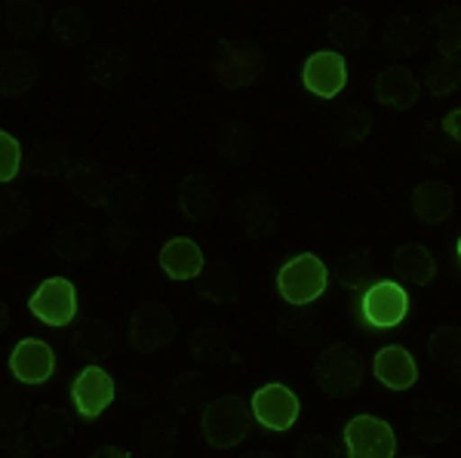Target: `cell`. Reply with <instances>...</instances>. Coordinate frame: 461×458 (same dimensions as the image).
<instances>
[{"label": "cell", "instance_id": "cell-1", "mask_svg": "<svg viewBox=\"0 0 461 458\" xmlns=\"http://www.w3.org/2000/svg\"><path fill=\"white\" fill-rule=\"evenodd\" d=\"M200 427H203V437L210 446L234 449V446H240L249 434V409L243 406V400L237 394H225L206 406L203 418H200Z\"/></svg>", "mask_w": 461, "mask_h": 458}, {"label": "cell", "instance_id": "cell-2", "mask_svg": "<svg viewBox=\"0 0 461 458\" xmlns=\"http://www.w3.org/2000/svg\"><path fill=\"white\" fill-rule=\"evenodd\" d=\"M326 283H330V268L311 253L289 258L277 274V290L289 305H311L326 292Z\"/></svg>", "mask_w": 461, "mask_h": 458}, {"label": "cell", "instance_id": "cell-3", "mask_svg": "<svg viewBox=\"0 0 461 458\" xmlns=\"http://www.w3.org/2000/svg\"><path fill=\"white\" fill-rule=\"evenodd\" d=\"M176 338V317L163 301H142L132 311L126 342L139 354H158Z\"/></svg>", "mask_w": 461, "mask_h": 458}, {"label": "cell", "instance_id": "cell-4", "mask_svg": "<svg viewBox=\"0 0 461 458\" xmlns=\"http://www.w3.org/2000/svg\"><path fill=\"white\" fill-rule=\"evenodd\" d=\"M317 385L332 397H351L363 382L360 354L348 345H332L317 357L314 364Z\"/></svg>", "mask_w": 461, "mask_h": 458}, {"label": "cell", "instance_id": "cell-5", "mask_svg": "<svg viewBox=\"0 0 461 458\" xmlns=\"http://www.w3.org/2000/svg\"><path fill=\"white\" fill-rule=\"evenodd\" d=\"M409 295L397 280H378L360 299V317L373 329H393L406 320Z\"/></svg>", "mask_w": 461, "mask_h": 458}, {"label": "cell", "instance_id": "cell-6", "mask_svg": "<svg viewBox=\"0 0 461 458\" xmlns=\"http://www.w3.org/2000/svg\"><path fill=\"white\" fill-rule=\"evenodd\" d=\"M345 446L351 458H393L397 437L393 427L375 416H354L345 425Z\"/></svg>", "mask_w": 461, "mask_h": 458}, {"label": "cell", "instance_id": "cell-7", "mask_svg": "<svg viewBox=\"0 0 461 458\" xmlns=\"http://www.w3.org/2000/svg\"><path fill=\"white\" fill-rule=\"evenodd\" d=\"M28 308H32V314L37 320L47 323V327H68L74 317H77V290H74L71 280L50 277L37 286Z\"/></svg>", "mask_w": 461, "mask_h": 458}, {"label": "cell", "instance_id": "cell-8", "mask_svg": "<svg viewBox=\"0 0 461 458\" xmlns=\"http://www.w3.org/2000/svg\"><path fill=\"white\" fill-rule=\"evenodd\" d=\"M65 184L71 188V194L77 197L80 203L86 206H95V210H105L114 201H121V182L114 184V179L105 173L102 166L95 164H84V160H77V164L68 166V173H65Z\"/></svg>", "mask_w": 461, "mask_h": 458}, {"label": "cell", "instance_id": "cell-9", "mask_svg": "<svg viewBox=\"0 0 461 458\" xmlns=\"http://www.w3.org/2000/svg\"><path fill=\"white\" fill-rule=\"evenodd\" d=\"M265 71V58L249 40L221 43L215 56V74L225 80V86H252Z\"/></svg>", "mask_w": 461, "mask_h": 458}, {"label": "cell", "instance_id": "cell-10", "mask_svg": "<svg viewBox=\"0 0 461 458\" xmlns=\"http://www.w3.org/2000/svg\"><path fill=\"white\" fill-rule=\"evenodd\" d=\"M252 418L267 431H289L299 418V397L286 385H265L252 394Z\"/></svg>", "mask_w": 461, "mask_h": 458}, {"label": "cell", "instance_id": "cell-11", "mask_svg": "<svg viewBox=\"0 0 461 458\" xmlns=\"http://www.w3.org/2000/svg\"><path fill=\"white\" fill-rule=\"evenodd\" d=\"M114 394H117L114 379H111L105 369L95 366V364H89L84 373L74 379V388H71V400L84 418L102 416V412L114 403Z\"/></svg>", "mask_w": 461, "mask_h": 458}, {"label": "cell", "instance_id": "cell-12", "mask_svg": "<svg viewBox=\"0 0 461 458\" xmlns=\"http://www.w3.org/2000/svg\"><path fill=\"white\" fill-rule=\"evenodd\" d=\"M304 86L320 99H336L348 84V65L339 49H323L304 62Z\"/></svg>", "mask_w": 461, "mask_h": 458}, {"label": "cell", "instance_id": "cell-13", "mask_svg": "<svg viewBox=\"0 0 461 458\" xmlns=\"http://www.w3.org/2000/svg\"><path fill=\"white\" fill-rule=\"evenodd\" d=\"M41 80V65H37L34 53L22 47L0 49V93L16 99V95L32 93Z\"/></svg>", "mask_w": 461, "mask_h": 458}, {"label": "cell", "instance_id": "cell-14", "mask_svg": "<svg viewBox=\"0 0 461 458\" xmlns=\"http://www.w3.org/2000/svg\"><path fill=\"white\" fill-rule=\"evenodd\" d=\"M10 369L22 385H43L56 369V354L41 338H25L13 348Z\"/></svg>", "mask_w": 461, "mask_h": 458}, {"label": "cell", "instance_id": "cell-15", "mask_svg": "<svg viewBox=\"0 0 461 458\" xmlns=\"http://www.w3.org/2000/svg\"><path fill=\"white\" fill-rule=\"evenodd\" d=\"M412 212L425 225H440V221H446L456 212V191H452V184L440 179L419 182L412 191Z\"/></svg>", "mask_w": 461, "mask_h": 458}, {"label": "cell", "instance_id": "cell-16", "mask_svg": "<svg viewBox=\"0 0 461 458\" xmlns=\"http://www.w3.org/2000/svg\"><path fill=\"white\" fill-rule=\"evenodd\" d=\"M375 95H378L382 105L406 111L419 102L421 84L412 74V68H406V65H388V68L378 74V80H375Z\"/></svg>", "mask_w": 461, "mask_h": 458}, {"label": "cell", "instance_id": "cell-17", "mask_svg": "<svg viewBox=\"0 0 461 458\" xmlns=\"http://www.w3.org/2000/svg\"><path fill=\"white\" fill-rule=\"evenodd\" d=\"M178 212L182 219L188 221H203L210 219L215 210H219V191L210 182V175L194 173V175H185V182L178 184Z\"/></svg>", "mask_w": 461, "mask_h": 458}, {"label": "cell", "instance_id": "cell-18", "mask_svg": "<svg viewBox=\"0 0 461 458\" xmlns=\"http://www.w3.org/2000/svg\"><path fill=\"white\" fill-rule=\"evenodd\" d=\"M375 379L391 391H406L419 382V366H415L412 354L400 345H388L375 354Z\"/></svg>", "mask_w": 461, "mask_h": 458}, {"label": "cell", "instance_id": "cell-19", "mask_svg": "<svg viewBox=\"0 0 461 458\" xmlns=\"http://www.w3.org/2000/svg\"><path fill=\"white\" fill-rule=\"evenodd\" d=\"M393 271L406 283L428 286L430 280H437V258L425 243H403L393 249Z\"/></svg>", "mask_w": 461, "mask_h": 458}, {"label": "cell", "instance_id": "cell-20", "mask_svg": "<svg viewBox=\"0 0 461 458\" xmlns=\"http://www.w3.org/2000/svg\"><path fill=\"white\" fill-rule=\"evenodd\" d=\"M160 268L169 280H197L203 271V253L194 240L176 238L160 249Z\"/></svg>", "mask_w": 461, "mask_h": 458}, {"label": "cell", "instance_id": "cell-21", "mask_svg": "<svg viewBox=\"0 0 461 458\" xmlns=\"http://www.w3.org/2000/svg\"><path fill=\"white\" fill-rule=\"evenodd\" d=\"M237 225L249 240H267L277 231V210L265 201L262 194H249L243 201H237Z\"/></svg>", "mask_w": 461, "mask_h": 458}, {"label": "cell", "instance_id": "cell-22", "mask_svg": "<svg viewBox=\"0 0 461 458\" xmlns=\"http://www.w3.org/2000/svg\"><path fill=\"white\" fill-rule=\"evenodd\" d=\"M197 295L210 305H234L240 299V286H237L234 271L225 262H212L210 268L203 265L197 277Z\"/></svg>", "mask_w": 461, "mask_h": 458}, {"label": "cell", "instance_id": "cell-23", "mask_svg": "<svg viewBox=\"0 0 461 458\" xmlns=\"http://www.w3.org/2000/svg\"><path fill=\"white\" fill-rule=\"evenodd\" d=\"M32 437L37 446L43 449H56L62 446L65 440L71 437V418L65 409H59V406H41V409L32 412Z\"/></svg>", "mask_w": 461, "mask_h": 458}, {"label": "cell", "instance_id": "cell-24", "mask_svg": "<svg viewBox=\"0 0 461 458\" xmlns=\"http://www.w3.org/2000/svg\"><path fill=\"white\" fill-rule=\"evenodd\" d=\"M326 37L341 49H357L369 37V19L360 10H336L326 19Z\"/></svg>", "mask_w": 461, "mask_h": 458}, {"label": "cell", "instance_id": "cell-25", "mask_svg": "<svg viewBox=\"0 0 461 458\" xmlns=\"http://www.w3.org/2000/svg\"><path fill=\"white\" fill-rule=\"evenodd\" d=\"M4 28L13 40H34L43 31V10L34 0H10L4 6Z\"/></svg>", "mask_w": 461, "mask_h": 458}, {"label": "cell", "instance_id": "cell-26", "mask_svg": "<svg viewBox=\"0 0 461 458\" xmlns=\"http://www.w3.org/2000/svg\"><path fill=\"white\" fill-rule=\"evenodd\" d=\"M86 74L99 86H117L130 74V58L117 47H99L86 58Z\"/></svg>", "mask_w": 461, "mask_h": 458}, {"label": "cell", "instance_id": "cell-27", "mask_svg": "<svg viewBox=\"0 0 461 458\" xmlns=\"http://www.w3.org/2000/svg\"><path fill=\"white\" fill-rule=\"evenodd\" d=\"M89 31H93V28H89V16L77 4L62 6V10L50 19V37H53L56 43H62V47H80L89 37Z\"/></svg>", "mask_w": 461, "mask_h": 458}, {"label": "cell", "instance_id": "cell-28", "mask_svg": "<svg viewBox=\"0 0 461 458\" xmlns=\"http://www.w3.org/2000/svg\"><path fill=\"white\" fill-rule=\"evenodd\" d=\"M71 348L77 357L86 360H105L114 354V332H111L105 323H84L71 338Z\"/></svg>", "mask_w": 461, "mask_h": 458}, {"label": "cell", "instance_id": "cell-29", "mask_svg": "<svg viewBox=\"0 0 461 458\" xmlns=\"http://www.w3.org/2000/svg\"><path fill=\"white\" fill-rule=\"evenodd\" d=\"M178 446V427L173 418L151 416L142 427V449L151 458H173Z\"/></svg>", "mask_w": 461, "mask_h": 458}, {"label": "cell", "instance_id": "cell-30", "mask_svg": "<svg viewBox=\"0 0 461 458\" xmlns=\"http://www.w3.org/2000/svg\"><path fill=\"white\" fill-rule=\"evenodd\" d=\"M378 43H382V49H388L391 56L403 58V56H412L421 49V43H425V31H421L419 22L412 19H400L388 25L378 37Z\"/></svg>", "mask_w": 461, "mask_h": 458}, {"label": "cell", "instance_id": "cell-31", "mask_svg": "<svg viewBox=\"0 0 461 458\" xmlns=\"http://www.w3.org/2000/svg\"><path fill=\"white\" fill-rule=\"evenodd\" d=\"M425 84H428V93L437 95V99L461 90V53L434 58V62L428 65Z\"/></svg>", "mask_w": 461, "mask_h": 458}, {"label": "cell", "instance_id": "cell-32", "mask_svg": "<svg viewBox=\"0 0 461 458\" xmlns=\"http://www.w3.org/2000/svg\"><path fill=\"white\" fill-rule=\"evenodd\" d=\"M191 354L203 364H221L228 360L230 354V345H228V336L221 332L219 327H200L191 332V342H188Z\"/></svg>", "mask_w": 461, "mask_h": 458}, {"label": "cell", "instance_id": "cell-33", "mask_svg": "<svg viewBox=\"0 0 461 458\" xmlns=\"http://www.w3.org/2000/svg\"><path fill=\"white\" fill-rule=\"evenodd\" d=\"M167 397L176 412H191L206 397V385L197 373H178L176 379L169 382Z\"/></svg>", "mask_w": 461, "mask_h": 458}, {"label": "cell", "instance_id": "cell-34", "mask_svg": "<svg viewBox=\"0 0 461 458\" xmlns=\"http://www.w3.org/2000/svg\"><path fill=\"white\" fill-rule=\"evenodd\" d=\"M434 40L440 56L461 53V6H446L434 16Z\"/></svg>", "mask_w": 461, "mask_h": 458}, {"label": "cell", "instance_id": "cell-35", "mask_svg": "<svg viewBox=\"0 0 461 458\" xmlns=\"http://www.w3.org/2000/svg\"><path fill=\"white\" fill-rule=\"evenodd\" d=\"M336 274L345 286H360L375 277V258L369 249L345 253V256H339V262H336Z\"/></svg>", "mask_w": 461, "mask_h": 458}, {"label": "cell", "instance_id": "cell-36", "mask_svg": "<svg viewBox=\"0 0 461 458\" xmlns=\"http://www.w3.org/2000/svg\"><path fill=\"white\" fill-rule=\"evenodd\" d=\"M428 357L434 366H461V329H437L428 342Z\"/></svg>", "mask_w": 461, "mask_h": 458}, {"label": "cell", "instance_id": "cell-37", "mask_svg": "<svg viewBox=\"0 0 461 458\" xmlns=\"http://www.w3.org/2000/svg\"><path fill=\"white\" fill-rule=\"evenodd\" d=\"M32 418V400L19 391H0V431H22Z\"/></svg>", "mask_w": 461, "mask_h": 458}, {"label": "cell", "instance_id": "cell-38", "mask_svg": "<svg viewBox=\"0 0 461 458\" xmlns=\"http://www.w3.org/2000/svg\"><path fill=\"white\" fill-rule=\"evenodd\" d=\"M93 234L86 231L84 225H65L62 231L56 234V253L62 258H71V262H80V258L93 256Z\"/></svg>", "mask_w": 461, "mask_h": 458}, {"label": "cell", "instance_id": "cell-39", "mask_svg": "<svg viewBox=\"0 0 461 458\" xmlns=\"http://www.w3.org/2000/svg\"><path fill=\"white\" fill-rule=\"evenodd\" d=\"M373 132V114L363 108H348L345 114L336 121V139L339 145H357Z\"/></svg>", "mask_w": 461, "mask_h": 458}, {"label": "cell", "instance_id": "cell-40", "mask_svg": "<svg viewBox=\"0 0 461 458\" xmlns=\"http://www.w3.org/2000/svg\"><path fill=\"white\" fill-rule=\"evenodd\" d=\"M452 431H456V427H452V418L446 416L443 409H425V412H419V418H415V434L428 443L449 440Z\"/></svg>", "mask_w": 461, "mask_h": 458}, {"label": "cell", "instance_id": "cell-41", "mask_svg": "<svg viewBox=\"0 0 461 458\" xmlns=\"http://www.w3.org/2000/svg\"><path fill=\"white\" fill-rule=\"evenodd\" d=\"M22 166V148L10 132H0V182H13Z\"/></svg>", "mask_w": 461, "mask_h": 458}, {"label": "cell", "instance_id": "cell-42", "mask_svg": "<svg viewBox=\"0 0 461 458\" xmlns=\"http://www.w3.org/2000/svg\"><path fill=\"white\" fill-rule=\"evenodd\" d=\"M28 221V210L22 206L19 197L13 194H0V231L4 234H16L22 225Z\"/></svg>", "mask_w": 461, "mask_h": 458}, {"label": "cell", "instance_id": "cell-43", "mask_svg": "<svg viewBox=\"0 0 461 458\" xmlns=\"http://www.w3.org/2000/svg\"><path fill=\"white\" fill-rule=\"evenodd\" d=\"M295 458H339V446L323 434H304L295 443Z\"/></svg>", "mask_w": 461, "mask_h": 458}, {"label": "cell", "instance_id": "cell-44", "mask_svg": "<svg viewBox=\"0 0 461 458\" xmlns=\"http://www.w3.org/2000/svg\"><path fill=\"white\" fill-rule=\"evenodd\" d=\"M34 437H22V431H10V437L4 440V455L6 458H28L34 455Z\"/></svg>", "mask_w": 461, "mask_h": 458}, {"label": "cell", "instance_id": "cell-45", "mask_svg": "<svg viewBox=\"0 0 461 458\" xmlns=\"http://www.w3.org/2000/svg\"><path fill=\"white\" fill-rule=\"evenodd\" d=\"M443 132H449L456 142H461V108L443 117Z\"/></svg>", "mask_w": 461, "mask_h": 458}, {"label": "cell", "instance_id": "cell-46", "mask_svg": "<svg viewBox=\"0 0 461 458\" xmlns=\"http://www.w3.org/2000/svg\"><path fill=\"white\" fill-rule=\"evenodd\" d=\"M86 458H132L126 449H117V446H102V449H95L93 455H86Z\"/></svg>", "mask_w": 461, "mask_h": 458}, {"label": "cell", "instance_id": "cell-47", "mask_svg": "<svg viewBox=\"0 0 461 458\" xmlns=\"http://www.w3.org/2000/svg\"><path fill=\"white\" fill-rule=\"evenodd\" d=\"M6 327H10V305L0 299V336L6 332Z\"/></svg>", "mask_w": 461, "mask_h": 458}, {"label": "cell", "instance_id": "cell-48", "mask_svg": "<svg viewBox=\"0 0 461 458\" xmlns=\"http://www.w3.org/2000/svg\"><path fill=\"white\" fill-rule=\"evenodd\" d=\"M247 458H277V455H274V453H252Z\"/></svg>", "mask_w": 461, "mask_h": 458}, {"label": "cell", "instance_id": "cell-49", "mask_svg": "<svg viewBox=\"0 0 461 458\" xmlns=\"http://www.w3.org/2000/svg\"><path fill=\"white\" fill-rule=\"evenodd\" d=\"M458 258H461V238H458Z\"/></svg>", "mask_w": 461, "mask_h": 458}, {"label": "cell", "instance_id": "cell-50", "mask_svg": "<svg viewBox=\"0 0 461 458\" xmlns=\"http://www.w3.org/2000/svg\"><path fill=\"white\" fill-rule=\"evenodd\" d=\"M458 427H461V422H458Z\"/></svg>", "mask_w": 461, "mask_h": 458}]
</instances>
